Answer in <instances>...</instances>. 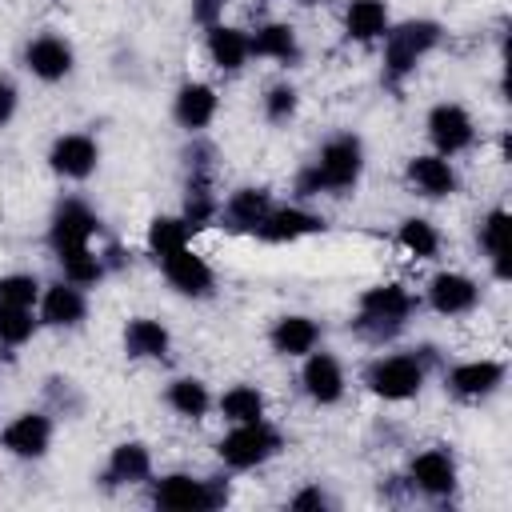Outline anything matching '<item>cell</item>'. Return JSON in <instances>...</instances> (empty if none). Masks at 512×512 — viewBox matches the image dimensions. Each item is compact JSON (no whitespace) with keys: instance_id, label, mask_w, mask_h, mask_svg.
Wrapping results in <instances>:
<instances>
[{"instance_id":"obj_1","label":"cell","mask_w":512,"mask_h":512,"mask_svg":"<svg viewBox=\"0 0 512 512\" xmlns=\"http://www.w3.org/2000/svg\"><path fill=\"white\" fill-rule=\"evenodd\" d=\"M360 172H364V144H360V136L340 132V136L324 140L316 160L296 176V192L300 196H320V192L344 196L348 188H356Z\"/></svg>"},{"instance_id":"obj_2","label":"cell","mask_w":512,"mask_h":512,"mask_svg":"<svg viewBox=\"0 0 512 512\" xmlns=\"http://www.w3.org/2000/svg\"><path fill=\"white\" fill-rule=\"evenodd\" d=\"M440 24L436 20H404L384 32V76L396 84L416 72V64L440 44Z\"/></svg>"},{"instance_id":"obj_3","label":"cell","mask_w":512,"mask_h":512,"mask_svg":"<svg viewBox=\"0 0 512 512\" xmlns=\"http://www.w3.org/2000/svg\"><path fill=\"white\" fill-rule=\"evenodd\" d=\"M416 300L404 284H376L360 292V312H356V328L368 336H392L408 316H412Z\"/></svg>"},{"instance_id":"obj_4","label":"cell","mask_w":512,"mask_h":512,"mask_svg":"<svg viewBox=\"0 0 512 512\" xmlns=\"http://www.w3.org/2000/svg\"><path fill=\"white\" fill-rule=\"evenodd\" d=\"M228 500V488L220 480H200L188 472H168L152 484V504L164 512H208Z\"/></svg>"},{"instance_id":"obj_5","label":"cell","mask_w":512,"mask_h":512,"mask_svg":"<svg viewBox=\"0 0 512 512\" xmlns=\"http://www.w3.org/2000/svg\"><path fill=\"white\" fill-rule=\"evenodd\" d=\"M220 460L236 472L260 468L264 460H272L280 452V432L268 420H248V424H232V432H224V440L216 444Z\"/></svg>"},{"instance_id":"obj_6","label":"cell","mask_w":512,"mask_h":512,"mask_svg":"<svg viewBox=\"0 0 512 512\" xmlns=\"http://www.w3.org/2000/svg\"><path fill=\"white\" fill-rule=\"evenodd\" d=\"M364 384L380 396V400H412L424 384V360L412 352H392L368 364Z\"/></svg>"},{"instance_id":"obj_7","label":"cell","mask_w":512,"mask_h":512,"mask_svg":"<svg viewBox=\"0 0 512 512\" xmlns=\"http://www.w3.org/2000/svg\"><path fill=\"white\" fill-rule=\"evenodd\" d=\"M428 140L436 144L440 156H456V152L472 148L476 124H472L468 108H464V104H452V100L436 104V108L428 112Z\"/></svg>"},{"instance_id":"obj_8","label":"cell","mask_w":512,"mask_h":512,"mask_svg":"<svg viewBox=\"0 0 512 512\" xmlns=\"http://www.w3.org/2000/svg\"><path fill=\"white\" fill-rule=\"evenodd\" d=\"M100 164V144L88 132H64L48 148V168L64 180H88Z\"/></svg>"},{"instance_id":"obj_9","label":"cell","mask_w":512,"mask_h":512,"mask_svg":"<svg viewBox=\"0 0 512 512\" xmlns=\"http://www.w3.org/2000/svg\"><path fill=\"white\" fill-rule=\"evenodd\" d=\"M96 232H100V220H96V212L88 204L60 200L56 212H52V224H48V244H52V252H68V248L92 244Z\"/></svg>"},{"instance_id":"obj_10","label":"cell","mask_w":512,"mask_h":512,"mask_svg":"<svg viewBox=\"0 0 512 512\" xmlns=\"http://www.w3.org/2000/svg\"><path fill=\"white\" fill-rule=\"evenodd\" d=\"M160 268H164V280L180 292V296H212V284H216V276H212V268H208V260L200 256V252H192L188 244L184 248H176V252H168V256H160Z\"/></svg>"},{"instance_id":"obj_11","label":"cell","mask_w":512,"mask_h":512,"mask_svg":"<svg viewBox=\"0 0 512 512\" xmlns=\"http://www.w3.org/2000/svg\"><path fill=\"white\" fill-rule=\"evenodd\" d=\"M72 64H76V52H72V44H68L64 36L44 32V36H36V40L24 44V68H28L36 80H44V84L64 80V76L72 72Z\"/></svg>"},{"instance_id":"obj_12","label":"cell","mask_w":512,"mask_h":512,"mask_svg":"<svg viewBox=\"0 0 512 512\" xmlns=\"http://www.w3.org/2000/svg\"><path fill=\"white\" fill-rule=\"evenodd\" d=\"M0 444L8 456H20V460H40L52 444V420L44 412H20L16 420L4 424L0 432Z\"/></svg>"},{"instance_id":"obj_13","label":"cell","mask_w":512,"mask_h":512,"mask_svg":"<svg viewBox=\"0 0 512 512\" xmlns=\"http://www.w3.org/2000/svg\"><path fill=\"white\" fill-rule=\"evenodd\" d=\"M408 480H412V488H420L424 496L444 500V496H452V488H456V460H452L444 448H424V452L412 456Z\"/></svg>"},{"instance_id":"obj_14","label":"cell","mask_w":512,"mask_h":512,"mask_svg":"<svg viewBox=\"0 0 512 512\" xmlns=\"http://www.w3.org/2000/svg\"><path fill=\"white\" fill-rule=\"evenodd\" d=\"M216 108H220V96L212 84L204 80H188L176 88V100H172V116L184 132H204L212 120H216Z\"/></svg>"},{"instance_id":"obj_15","label":"cell","mask_w":512,"mask_h":512,"mask_svg":"<svg viewBox=\"0 0 512 512\" xmlns=\"http://www.w3.org/2000/svg\"><path fill=\"white\" fill-rule=\"evenodd\" d=\"M328 220L300 208V204H288V208H268V216L260 220V228L252 236L268 240V244H284V240H300V236H312V232H324Z\"/></svg>"},{"instance_id":"obj_16","label":"cell","mask_w":512,"mask_h":512,"mask_svg":"<svg viewBox=\"0 0 512 512\" xmlns=\"http://www.w3.org/2000/svg\"><path fill=\"white\" fill-rule=\"evenodd\" d=\"M428 304L440 316H468L480 304V284L464 272H436L428 284Z\"/></svg>"},{"instance_id":"obj_17","label":"cell","mask_w":512,"mask_h":512,"mask_svg":"<svg viewBox=\"0 0 512 512\" xmlns=\"http://www.w3.org/2000/svg\"><path fill=\"white\" fill-rule=\"evenodd\" d=\"M300 384H304V392H308V400H316V404H336L340 396H344V368H340V360L332 356V352H308L304 356V368H300Z\"/></svg>"},{"instance_id":"obj_18","label":"cell","mask_w":512,"mask_h":512,"mask_svg":"<svg viewBox=\"0 0 512 512\" xmlns=\"http://www.w3.org/2000/svg\"><path fill=\"white\" fill-rule=\"evenodd\" d=\"M84 316H88L84 288H76L68 280H56V284L40 288V324H48V328H76Z\"/></svg>"},{"instance_id":"obj_19","label":"cell","mask_w":512,"mask_h":512,"mask_svg":"<svg viewBox=\"0 0 512 512\" xmlns=\"http://www.w3.org/2000/svg\"><path fill=\"white\" fill-rule=\"evenodd\" d=\"M504 384V364L500 360H464L448 372V392L460 400H484Z\"/></svg>"},{"instance_id":"obj_20","label":"cell","mask_w":512,"mask_h":512,"mask_svg":"<svg viewBox=\"0 0 512 512\" xmlns=\"http://www.w3.org/2000/svg\"><path fill=\"white\" fill-rule=\"evenodd\" d=\"M408 184L428 196V200H444L456 192V168L448 156L440 152H424V156H412L408 160Z\"/></svg>"},{"instance_id":"obj_21","label":"cell","mask_w":512,"mask_h":512,"mask_svg":"<svg viewBox=\"0 0 512 512\" xmlns=\"http://www.w3.org/2000/svg\"><path fill=\"white\" fill-rule=\"evenodd\" d=\"M268 208H272L268 188H236V192L220 204L216 216H220L224 228H232V232H256L260 220L268 216Z\"/></svg>"},{"instance_id":"obj_22","label":"cell","mask_w":512,"mask_h":512,"mask_svg":"<svg viewBox=\"0 0 512 512\" xmlns=\"http://www.w3.org/2000/svg\"><path fill=\"white\" fill-rule=\"evenodd\" d=\"M268 344H272V352H280V356H308V352L320 344V324H316L312 316L288 312V316H280V320L272 324Z\"/></svg>"},{"instance_id":"obj_23","label":"cell","mask_w":512,"mask_h":512,"mask_svg":"<svg viewBox=\"0 0 512 512\" xmlns=\"http://www.w3.org/2000/svg\"><path fill=\"white\" fill-rule=\"evenodd\" d=\"M168 348H172V336H168V328H164L160 320H152V316H132V320L124 324V352H128L132 360H164Z\"/></svg>"},{"instance_id":"obj_24","label":"cell","mask_w":512,"mask_h":512,"mask_svg":"<svg viewBox=\"0 0 512 512\" xmlns=\"http://www.w3.org/2000/svg\"><path fill=\"white\" fill-rule=\"evenodd\" d=\"M388 28H392V20H388V4L384 0H352L344 8V36L356 40V44L384 40Z\"/></svg>"},{"instance_id":"obj_25","label":"cell","mask_w":512,"mask_h":512,"mask_svg":"<svg viewBox=\"0 0 512 512\" xmlns=\"http://www.w3.org/2000/svg\"><path fill=\"white\" fill-rule=\"evenodd\" d=\"M252 56V44H248V32L244 28H232V24H212L208 28V60L220 68V72H240Z\"/></svg>"},{"instance_id":"obj_26","label":"cell","mask_w":512,"mask_h":512,"mask_svg":"<svg viewBox=\"0 0 512 512\" xmlns=\"http://www.w3.org/2000/svg\"><path fill=\"white\" fill-rule=\"evenodd\" d=\"M248 44H252V56H264V60H276V64H296V60H300L296 28L284 24V20L260 24L256 36H248Z\"/></svg>"},{"instance_id":"obj_27","label":"cell","mask_w":512,"mask_h":512,"mask_svg":"<svg viewBox=\"0 0 512 512\" xmlns=\"http://www.w3.org/2000/svg\"><path fill=\"white\" fill-rule=\"evenodd\" d=\"M480 248H484V256L492 260V272H496V280H508L512 276V268H508V212L504 208H492L484 220H480Z\"/></svg>"},{"instance_id":"obj_28","label":"cell","mask_w":512,"mask_h":512,"mask_svg":"<svg viewBox=\"0 0 512 512\" xmlns=\"http://www.w3.org/2000/svg\"><path fill=\"white\" fill-rule=\"evenodd\" d=\"M148 472H152V452L140 440H124V444L112 448V456H108V480H116V484H140V480H148Z\"/></svg>"},{"instance_id":"obj_29","label":"cell","mask_w":512,"mask_h":512,"mask_svg":"<svg viewBox=\"0 0 512 512\" xmlns=\"http://www.w3.org/2000/svg\"><path fill=\"white\" fill-rule=\"evenodd\" d=\"M164 400H168V408H172L176 416H184V420H200V416L212 408L208 384H204V380H196V376H176V380L168 384Z\"/></svg>"},{"instance_id":"obj_30","label":"cell","mask_w":512,"mask_h":512,"mask_svg":"<svg viewBox=\"0 0 512 512\" xmlns=\"http://www.w3.org/2000/svg\"><path fill=\"white\" fill-rule=\"evenodd\" d=\"M56 260H60L64 280H68V284H76V288H92V284L108 272V268H104V256H100L92 244H80V248L56 252Z\"/></svg>"},{"instance_id":"obj_31","label":"cell","mask_w":512,"mask_h":512,"mask_svg":"<svg viewBox=\"0 0 512 512\" xmlns=\"http://www.w3.org/2000/svg\"><path fill=\"white\" fill-rule=\"evenodd\" d=\"M264 408H268V400H264V392L252 388V384H232V388L220 396V416H224L228 424L264 420Z\"/></svg>"},{"instance_id":"obj_32","label":"cell","mask_w":512,"mask_h":512,"mask_svg":"<svg viewBox=\"0 0 512 512\" xmlns=\"http://www.w3.org/2000/svg\"><path fill=\"white\" fill-rule=\"evenodd\" d=\"M396 240H400V248H404L408 256H416V260H432V256L440 252V232H436V224H428L424 216H408V220L400 224Z\"/></svg>"},{"instance_id":"obj_33","label":"cell","mask_w":512,"mask_h":512,"mask_svg":"<svg viewBox=\"0 0 512 512\" xmlns=\"http://www.w3.org/2000/svg\"><path fill=\"white\" fill-rule=\"evenodd\" d=\"M188 236H192V228L184 224V216H156L148 224V248L156 252V260L168 256V252H176V248H184Z\"/></svg>"},{"instance_id":"obj_34","label":"cell","mask_w":512,"mask_h":512,"mask_svg":"<svg viewBox=\"0 0 512 512\" xmlns=\"http://www.w3.org/2000/svg\"><path fill=\"white\" fill-rule=\"evenodd\" d=\"M32 332H36L32 308H24V304H4V300H0V344H4V348H16V344L32 340Z\"/></svg>"},{"instance_id":"obj_35","label":"cell","mask_w":512,"mask_h":512,"mask_svg":"<svg viewBox=\"0 0 512 512\" xmlns=\"http://www.w3.org/2000/svg\"><path fill=\"white\" fill-rule=\"evenodd\" d=\"M40 280L32 276V272H8V276H0V300L4 304H24V308H32L36 300H40Z\"/></svg>"},{"instance_id":"obj_36","label":"cell","mask_w":512,"mask_h":512,"mask_svg":"<svg viewBox=\"0 0 512 512\" xmlns=\"http://www.w3.org/2000/svg\"><path fill=\"white\" fill-rule=\"evenodd\" d=\"M296 104H300V96H296V88H292L288 80H280V84H272V88L264 92V116H268L272 124H288V120L296 116Z\"/></svg>"},{"instance_id":"obj_37","label":"cell","mask_w":512,"mask_h":512,"mask_svg":"<svg viewBox=\"0 0 512 512\" xmlns=\"http://www.w3.org/2000/svg\"><path fill=\"white\" fill-rule=\"evenodd\" d=\"M224 4L228 0H192V20H200L204 28H212V24H220Z\"/></svg>"},{"instance_id":"obj_38","label":"cell","mask_w":512,"mask_h":512,"mask_svg":"<svg viewBox=\"0 0 512 512\" xmlns=\"http://www.w3.org/2000/svg\"><path fill=\"white\" fill-rule=\"evenodd\" d=\"M16 104H20V92H16V84L8 80V76H0V128L16 116Z\"/></svg>"},{"instance_id":"obj_39","label":"cell","mask_w":512,"mask_h":512,"mask_svg":"<svg viewBox=\"0 0 512 512\" xmlns=\"http://www.w3.org/2000/svg\"><path fill=\"white\" fill-rule=\"evenodd\" d=\"M288 504H292L296 512H304V508H328V496H324V492H320V488L312 484V488H304V492H296V496H292Z\"/></svg>"},{"instance_id":"obj_40","label":"cell","mask_w":512,"mask_h":512,"mask_svg":"<svg viewBox=\"0 0 512 512\" xmlns=\"http://www.w3.org/2000/svg\"><path fill=\"white\" fill-rule=\"evenodd\" d=\"M296 4H316V0H296Z\"/></svg>"}]
</instances>
